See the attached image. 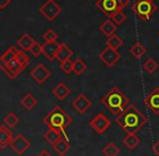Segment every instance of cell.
Returning a JSON list of instances; mask_svg holds the SVG:
<instances>
[{
    "label": "cell",
    "mask_w": 159,
    "mask_h": 156,
    "mask_svg": "<svg viewBox=\"0 0 159 156\" xmlns=\"http://www.w3.org/2000/svg\"><path fill=\"white\" fill-rule=\"evenodd\" d=\"M72 56H73V51L64 43H61L59 46V49H58L57 58L56 59H58V61H60V64H61V62L70 59Z\"/></svg>",
    "instance_id": "cell-19"
},
{
    "label": "cell",
    "mask_w": 159,
    "mask_h": 156,
    "mask_svg": "<svg viewBox=\"0 0 159 156\" xmlns=\"http://www.w3.org/2000/svg\"><path fill=\"white\" fill-rule=\"evenodd\" d=\"M152 149H154L155 154L159 156V141H157V142L155 143L154 146H152Z\"/></svg>",
    "instance_id": "cell-39"
},
{
    "label": "cell",
    "mask_w": 159,
    "mask_h": 156,
    "mask_svg": "<svg viewBox=\"0 0 159 156\" xmlns=\"http://www.w3.org/2000/svg\"><path fill=\"white\" fill-rule=\"evenodd\" d=\"M38 101L32 93H26L21 99V105L25 108L26 110H32L37 106Z\"/></svg>",
    "instance_id": "cell-18"
},
{
    "label": "cell",
    "mask_w": 159,
    "mask_h": 156,
    "mask_svg": "<svg viewBox=\"0 0 159 156\" xmlns=\"http://www.w3.org/2000/svg\"><path fill=\"white\" fill-rule=\"evenodd\" d=\"M117 24L113 22L112 20H106L102 25L99 26V30L105 36L110 37L111 35L115 34V32L117 31Z\"/></svg>",
    "instance_id": "cell-20"
},
{
    "label": "cell",
    "mask_w": 159,
    "mask_h": 156,
    "mask_svg": "<svg viewBox=\"0 0 159 156\" xmlns=\"http://www.w3.org/2000/svg\"><path fill=\"white\" fill-rule=\"evenodd\" d=\"M29 51L32 54V55L34 56V57L37 58V57H39L40 54H43V46H42V45L38 44L37 42H35Z\"/></svg>",
    "instance_id": "cell-35"
},
{
    "label": "cell",
    "mask_w": 159,
    "mask_h": 156,
    "mask_svg": "<svg viewBox=\"0 0 159 156\" xmlns=\"http://www.w3.org/2000/svg\"><path fill=\"white\" fill-rule=\"evenodd\" d=\"M60 44L57 42H46L43 45V55L48 60L52 61L53 59L57 58V53L59 49Z\"/></svg>",
    "instance_id": "cell-14"
},
{
    "label": "cell",
    "mask_w": 159,
    "mask_h": 156,
    "mask_svg": "<svg viewBox=\"0 0 159 156\" xmlns=\"http://www.w3.org/2000/svg\"><path fill=\"white\" fill-rule=\"evenodd\" d=\"M92 105H93L92 101L87 97V95L83 94V93L77 95L72 102V107L81 115L85 114L92 107Z\"/></svg>",
    "instance_id": "cell-11"
},
{
    "label": "cell",
    "mask_w": 159,
    "mask_h": 156,
    "mask_svg": "<svg viewBox=\"0 0 159 156\" xmlns=\"http://www.w3.org/2000/svg\"><path fill=\"white\" fill-rule=\"evenodd\" d=\"M106 44H107V46L118 49L119 47H121L122 45H123V40H122V38H120L118 35L113 34V35H111L110 37H108Z\"/></svg>",
    "instance_id": "cell-30"
},
{
    "label": "cell",
    "mask_w": 159,
    "mask_h": 156,
    "mask_svg": "<svg viewBox=\"0 0 159 156\" xmlns=\"http://www.w3.org/2000/svg\"><path fill=\"white\" fill-rule=\"evenodd\" d=\"M129 1L130 0H117L118 2V7H119V10H122L129 5Z\"/></svg>",
    "instance_id": "cell-36"
},
{
    "label": "cell",
    "mask_w": 159,
    "mask_h": 156,
    "mask_svg": "<svg viewBox=\"0 0 159 156\" xmlns=\"http://www.w3.org/2000/svg\"><path fill=\"white\" fill-rule=\"evenodd\" d=\"M61 134L59 133V132H57V131H55V130H51V129H49L47 132H45V134H44V138H45V140L47 141V142L49 143L50 145H53L56 142H57L58 140H59L60 138H61Z\"/></svg>",
    "instance_id": "cell-27"
},
{
    "label": "cell",
    "mask_w": 159,
    "mask_h": 156,
    "mask_svg": "<svg viewBox=\"0 0 159 156\" xmlns=\"http://www.w3.org/2000/svg\"><path fill=\"white\" fill-rule=\"evenodd\" d=\"M100 103L112 114L119 115L130 105L128 96L119 90L118 86L111 87L100 99Z\"/></svg>",
    "instance_id": "cell-3"
},
{
    "label": "cell",
    "mask_w": 159,
    "mask_h": 156,
    "mask_svg": "<svg viewBox=\"0 0 159 156\" xmlns=\"http://www.w3.org/2000/svg\"><path fill=\"white\" fill-rule=\"evenodd\" d=\"M16 59L19 60V62H20V64H22L24 68H26V67L29 66L30 58H29V56L26 55L25 50H19L18 51V55H16Z\"/></svg>",
    "instance_id": "cell-32"
},
{
    "label": "cell",
    "mask_w": 159,
    "mask_h": 156,
    "mask_svg": "<svg viewBox=\"0 0 159 156\" xmlns=\"http://www.w3.org/2000/svg\"><path fill=\"white\" fill-rule=\"evenodd\" d=\"M157 6L148 0H136L132 7V11L137 19L142 21H148L157 11Z\"/></svg>",
    "instance_id": "cell-4"
},
{
    "label": "cell",
    "mask_w": 159,
    "mask_h": 156,
    "mask_svg": "<svg viewBox=\"0 0 159 156\" xmlns=\"http://www.w3.org/2000/svg\"><path fill=\"white\" fill-rule=\"evenodd\" d=\"M89 125H91V128L94 131H96L98 134H102L110 127L111 122L106 115L100 112V114L96 115V116L89 121Z\"/></svg>",
    "instance_id": "cell-7"
},
{
    "label": "cell",
    "mask_w": 159,
    "mask_h": 156,
    "mask_svg": "<svg viewBox=\"0 0 159 156\" xmlns=\"http://www.w3.org/2000/svg\"><path fill=\"white\" fill-rule=\"evenodd\" d=\"M36 156H52V155H51L47 149H43V151H40Z\"/></svg>",
    "instance_id": "cell-38"
},
{
    "label": "cell",
    "mask_w": 159,
    "mask_h": 156,
    "mask_svg": "<svg viewBox=\"0 0 159 156\" xmlns=\"http://www.w3.org/2000/svg\"><path fill=\"white\" fill-rule=\"evenodd\" d=\"M70 93H71L70 87H68L63 82L58 83L52 90L53 96H56V98H57L58 101H64V99L70 95Z\"/></svg>",
    "instance_id": "cell-16"
},
{
    "label": "cell",
    "mask_w": 159,
    "mask_h": 156,
    "mask_svg": "<svg viewBox=\"0 0 159 156\" xmlns=\"http://www.w3.org/2000/svg\"><path fill=\"white\" fill-rule=\"evenodd\" d=\"M73 62L74 61H71L70 59H68V60H66V61L60 64V68H61V70H63L64 73L70 74V72L73 71Z\"/></svg>",
    "instance_id": "cell-34"
},
{
    "label": "cell",
    "mask_w": 159,
    "mask_h": 156,
    "mask_svg": "<svg viewBox=\"0 0 159 156\" xmlns=\"http://www.w3.org/2000/svg\"><path fill=\"white\" fill-rule=\"evenodd\" d=\"M10 147L18 155H23L31 147V142L22 133H19L13 138L11 144H10Z\"/></svg>",
    "instance_id": "cell-9"
},
{
    "label": "cell",
    "mask_w": 159,
    "mask_h": 156,
    "mask_svg": "<svg viewBox=\"0 0 159 156\" xmlns=\"http://www.w3.org/2000/svg\"><path fill=\"white\" fill-rule=\"evenodd\" d=\"M19 122H20V118H19L13 111L9 112V114H8L7 116H5V118H3V125H6L8 128H10V129L16 128Z\"/></svg>",
    "instance_id": "cell-25"
},
{
    "label": "cell",
    "mask_w": 159,
    "mask_h": 156,
    "mask_svg": "<svg viewBox=\"0 0 159 156\" xmlns=\"http://www.w3.org/2000/svg\"><path fill=\"white\" fill-rule=\"evenodd\" d=\"M18 51L19 50L16 48V47L11 46L5 54H3L2 56H1V58H0V61H1V64H5V62L9 61V60L13 59L14 57H16V55H18Z\"/></svg>",
    "instance_id": "cell-29"
},
{
    "label": "cell",
    "mask_w": 159,
    "mask_h": 156,
    "mask_svg": "<svg viewBox=\"0 0 159 156\" xmlns=\"http://www.w3.org/2000/svg\"><path fill=\"white\" fill-rule=\"evenodd\" d=\"M110 19L117 25H121L126 21V14L124 13V12H122V10H119V11H117L115 14H112V16L110 17Z\"/></svg>",
    "instance_id": "cell-31"
},
{
    "label": "cell",
    "mask_w": 159,
    "mask_h": 156,
    "mask_svg": "<svg viewBox=\"0 0 159 156\" xmlns=\"http://www.w3.org/2000/svg\"><path fill=\"white\" fill-rule=\"evenodd\" d=\"M44 122L49 129L59 132L62 136L68 139L66 129L72 123V118L62 107L56 106L55 108H52L44 118Z\"/></svg>",
    "instance_id": "cell-2"
},
{
    "label": "cell",
    "mask_w": 159,
    "mask_h": 156,
    "mask_svg": "<svg viewBox=\"0 0 159 156\" xmlns=\"http://www.w3.org/2000/svg\"><path fill=\"white\" fill-rule=\"evenodd\" d=\"M144 104L152 110V114L159 116V87H155L144 98Z\"/></svg>",
    "instance_id": "cell-12"
},
{
    "label": "cell",
    "mask_w": 159,
    "mask_h": 156,
    "mask_svg": "<svg viewBox=\"0 0 159 156\" xmlns=\"http://www.w3.org/2000/svg\"><path fill=\"white\" fill-rule=\"evenodd\" d=\"M1 69H2L3 72H5L10 79L13 80V79H16L18 75H20L25 68L19 62L16 57H14L13 59L9 60V61L5 62V64H1Z\"/></svg>",
    "instance_id": "cell-6"
},
{
    "label": "cell",
    "mask_w": 159,
    "mask_h": 156,
    "mask_svg": "<svg viewBox=\"0 0 159 156\" xmlns=\"http://www.w3.org/2000/svg\"><path fill=\"white\" fill-rule=\"evenodd\" d=\"M115 121L128 134L139 132L146 125L147 118L133 104H130L121 114L118 115Z\"/></svg>",
    "instance_id": "cell-1"
},
{
    "label": "cell",
    "mask_w": 159,
    "mask_h": 156,
    "mask_svg": "<svg viewBox=\"0 0 159 156\" xmlns=\"http://www.w3.org/2000/svg\"><path fill=\"white\" fill-rule=\"evenodd\" d=\"M96 7L100 10V12L108 16L109 18L117 11H119L117 0H97Z\"/></svg>",
    "instance_id": "cell-13"
},
{
    "label": "cell",
    "mask_w": 159,
    "mask_h": 156,
    "mask_svg": "<svg viewBox=\"0 0 159 156\" xmlns=\"http://www.w3.org/2000/svg\"><path fill=\"white\" fill-rule=\"evenodd\" d=\"M120 153V149L115 143H108L106 146L102 149V154L105 156H118Z\"/></svg>",
    "instance_id": "cell-26"
},
{
    "label": "cell",
    "mask_w": 159,
    "mask_h": 156,
    "mask_svg": "<svg viewBox=\"0 0 159 156\" xmlns=\"http://www.w3.org/2000/svg\"><path fill=\"white\" fill-rule=\"evenodd\" d=\"M87 70V64L82 59H76L73 62V72L76 75H81Z\"/></svg>",
    "instance_id": "cell-28"
},
{
    "label": "cell",
    "mask_w": 159,
    "mask_h": 156,
    "mask_svg": "<svg viewBox=\"0 0 159 156\" xmlns=\"http://www.w3.org/2000/svg\"><path fill=\"white\" fill-rule=\"evenodd\" d=\"M120 57H121V55H120L119 51L116 48H112V47H109V46H107L106 48L99 54L100 60H102L107 67H109V68L115 66V64L119 61Z\"/></svg>",
    "instance_id": "cell-8"
},
{
    "label": "cell",
    "mask_w": 159,
    "mask_h": 156,
    "mask_svg": "<svg viewBox=\"0 0 159 156\" xmlns=\"http://www.w3.org/2000/svg\"><path fill=\"white\" fill-rule=\"evenodd\" d=\"M143 69L146 73L148 74H152L155 71H157L159 69V64L154 58H148L143 64Z\"/></svg>",
    "instance_id": "cell-24"
},
{
    "label": "cell",
    "mask_w": 159,
    "mask_h": 156,
    "mask_svg": "<svg viewBox=\"0 0 159 156\" xmlns=\"http://www.w3.org/2000/svg\"><path fill=\"white\" fill-rule=\"evenodd\" d=\"M130 53L134 58L141 59V58L146 54V48L143 44H141V43H135V44H133V46L130 48Z\"/></svg>",
    "instance_id": "cell-23"
},
{
    "label": "cell",
    "mask_w": 159,
    "mask_h": 156,
    "mask_svg": "<svg viewBox=\"0 0 159 156\" xmlns=\"http://www.w3.org/2000/svg\"><path fill=\"white\" fill-rule=\"evenodd\" d=\"M12 140H13V135L12 132L10 131V128H8L6 125H0V147L3 149L6 146L11 144Z\"/></svg>",
    "instance_id": "cell-15"
},
{
    "label": "cell",
    "mask_w": 159,
    "mask_h": 156,
    "mask_svg": "<svg viewBox=\"0 0 159 156\" xmlns=\"http://www.w3.org/2000/svg\"><path fill=\"white\" fill-rule=\"evenodd\" d=\"M148 1H154V0H148Z\"/></svg>",
    "instance_id": "cell-40"
},
{
    "label": "cell",
    "mask_w": 159,
    "mask_h": 156,
    "mask_svg": "<svg viewBox=\"0 0 159 156\" xmlns=\"http://www.w3.org/2000/svg\"><path fill=\"white\" fill-rule=\"evenodd\" d=\"M34 43H35V40H33L32 36L29 35V34H24L22 37L18 40V45L23 50H30Z\"/></svg>",
    "instance_id": "cell-22"
},
{
    "label": "cell",
    "mask_w": 159,
    "mask_h": 156,
    "mask_svg": "<svg viewBox=\"0 0 159 156\" xmlns=\"http://www.w3.org/2000/svg\"><path fill=\"white\" fill-rule=\"evenodd\" d=\"M52 147L60 156H64L69 152V149H70V143H69L68 139H66L64 136H61V138L52 145Z\"/></svg>",
    "instance_id": "cell-17"
},
{
    "label": "cell",
    "mask_w": 159,
    "mask_h": 156,
    "mask_svg": "<svg viewBox=\"0 0 159 156\" xmlns=\"http://www.w3.org/2000/svg\"><path fill=\"white\" fill-rule=\"evenodd\" d=\"M158 35H159V33H158Z\"/></svg>",
    "instance_id": "cell-41"
},
{
    "label": "cell",
    "mask_w": 159,
    "mask_h": 156,
    "mask_svg": "<svg viewBox=\"0 0 159 156\" xmlns=\"http://www.w3.org/2000/svg\"><path fill=\"white\" fill-rule=\"evenodd\" d=\"M139 138L136 135V133H128L125 135V138L123 139V144L128 147L130 151L135 149L139 145Z\"/></svg>",
    "instance_id": "cell-21"
},
{
    "label": "cell",
    "mask_w": 159,
    "mask_h": 156,
    "mask_svg": "<svg viewBox=\"0 0 159 156\" xmlns=\"http://www.w3.org/2000/svg\"><path fill=\"white\" fill-rule=\"evenodd\" d=\"M57 38H58V35L53 30H48V31L45 32L44 35H43V40H44L45 42H56Z\"/></svg>",
    "instance_id": "cell-33"
},
{
    "label": "cell",
    "mask_w": 159,
    "mask_h": 156,
    "mask_svg": "<svg viewBox=\"0 0 159 156\" xmlns=\"http://www.w3.org/2000/svg\"><path fill=\"white\" fill-rule=\"evenodd\" d=\"M61 12V7L55 0H47L46 2L39 8V13L48 21H53Z\"/></svg>",
    "instance_id": "cell-5"
},
{
    "label": "cell",
    "mask_w": 159,
    "mask_h": 156,
    "mask_svg": "<svg viewBox=\"0 0 159 156\" xmlns=\"http://www.w3.org/2000/svg\"><path fill=\"white\" fill-rule=\"evenodd\" d=\"M10 3H11V0H0V9H6Z\"/></svg>",
    "instance_id": "cell-37"
},
{
    "label": "cell",
    "mask_w": 159,
    "mask_h": 156,
    "mask_svg": "<svg viewBox=\"0 0 159 156\" xmlns=\"http://www.w3.org/2000/svg\"><path fill=\"white\" fill-rule=\"evenodd\" d=\"M30 75H31V78L36 82V83L42 85V84H44L45 82L50 78L51 72L45 64H38L37 66L31 71Z\"/></svg>",
    "instance_id": "cell-10"
}]
</instances>
